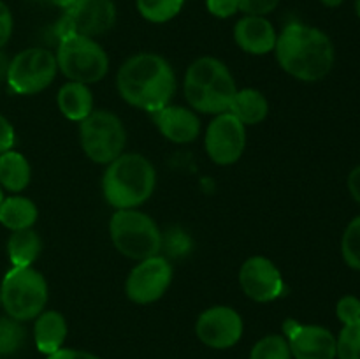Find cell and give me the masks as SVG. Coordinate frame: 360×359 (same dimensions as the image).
I'll return each mask as SVG.
<instances>
[{
	"label": "cell",
	"mask_w": 360,
	"mask_h": 359,
	"mask_svg": "<svg viewBox=\"0 0 360 359\" xmlns=\"http://www.w3.org/2000/svg\"><path fill=\"white\" fill-rule=\"evenodd\" d=\"M116 87L127 104L155 113L171 102L176 92V74L164 56L137 53L120 67Z\"/></svg>",
	"instance_id": "obj_1"
},
{
	"label": "cell",
	"mask_w": 360,
	"mask_h": 359,
	"mask_svg": "<svg viewBox=\"0 0 360 359\" xmlns=\"http://www.w3.org/2000/svg\"><path fill=\"white\" fill-rule=\"evenodd\" d=\"M274 53L285 73L309 83L323 80L334 65V46L329 35L302 23H290L281 30Z\"/></svg>",
	"instance_id": "obj_2"
},
{
	"label": "cell",
	"mask_w": 360,
	"mask_h": 359,
	"mask_svg": "<svg viewBox=\"0 0 360 359\" xmlns=\"http://www.w3.org/2000/svg\"><path fill=\"white\" fill-rule=\"evenodd\" d=\"M157 171L141 153H122L109 162L102 176V194L115 210H130L146 203L155 192Z\"/></svg>",
	"instance_id": "obj_3"
},
{
	"label": "cell",
	"mask_w": 360,
	"mask_h": 359,
	"mask_svg": "<svg viewBox=\"0 0 360 359\" xmlns=\"http://www.w3.org/2000/svg\"><path fill=\"white\" fill-rule=\"evenodd\" d=\"M183 92L192 109L206 115H221L231 108L238 87L221 60L202 56L186 69Z\"/></svg>",
	"instance_id": "obj_4"
},
{
	"label": "cell",
	"mask_w": 360,
	"mask_h": 359,
	"mask_svg": "<svg viewBox=\"0 0 360 359\" xmlns=\"http://www.w3.org/2000/svg\"><path fill=\"white\" fill-rule=\"evenodd\" d=\"M109 234L115 248L134 260L158 256L164 246V236L153 218L136 208L116 210L109 220Z\"/></svg>",
	"instance_id": "obj_5"
},
{
	"label": "cell",
	"mask_w": 360,
	"mask_h": 359,
	"mask_svg": "<svg viewBox=\"0 0 360 359\" xmlns=\"http://www.w3.org/2000/svg\"><path fill=\"white\" fill-rule=\"evenodd\" d=\"M0 299L7 315L20 320H32L44 312L48 303V284L41 271L32 266H14L4 277Z\"/></svg>",
	"instance_id": "obj_6"
},
{
	"label": "cell",
	"mask_w": 360,
	"mask_h": 359,
	"mask_svg": "<svg viewBox=\"0 0 360 359\" xmlns=\"http://www.w3.org/2000/svg\"><path fill=\"white\" fill-rule=\"evenodd\" d=\"M55 56L60 73L77 83H98L109 70L105 49L95 39L84 35H67L60 39Z\"/></svg>",
	"instance_id": "obj_7"
},
{
	"label": "cell",
	"mask_w": 360,
	"mask_h": 359,
	"mask_svg": "<svg viewBox=\"0 0 360 359\" xmlns=\"http://www.w3.org/2000/svg\"><path fill=\"white\" fill-rule=\"evenodd\" d=\"M79 139L83 151L97 164H109L123 153L127 132L123 122L111 111L94 109L79 122Z\"/></svg>",
	"instance_id": "obj_8"
},
{
	"label": "cell",
	"mask_w": 360,
	"mask_h": 359,
	"mask_svg": "<svg viewBox=\"0 0 360 359\" xmlns=\"http://www.w3.org/2000/svg\"><path fill=\"white\" fill-rule=\"evenodd\" d=\"M58 73L55 53L44 48H28L9 62L7 84L20 95H34L46 90Z\"/></svg>",
	"instance_id": "obj_9"
},
{
	"label": "cell",
	"mask_w": 360,
	"mask_h": 359,
	"mask_svg": "<svg viewBox=\"0 0 360 359\" xmlns=\"http://www.w3.org/2000/svg\"><path fill=\"white\" fill-rule=\"evenodd\" d=\"M116 23L112 0H69L60 21V39L67 35H84L95 39L111 30Z\"/></svg>",
	"instance_id": "obj_10"
},
{
	"label": "cell",
	"mask_w": 360,
	"mask_h": 359,
	"mask_svg": "<svg viewBox=\"0 0 360 359\" xmlns=\"http://www.w3.org/2000/svg\"><path fill=\"white\" fill-rule=\"evenodd\" d=\"M207 157L218 165H231L241 158L246 148V125L232 113L217 115L204 136Z\"/></svg>",
	"instance_id": "obj_11"
},
{
	"label": "cell",
	"mask_w": 360,
	"mask_h": 359,
	"mask_svg": "<svg viewBox=\"0 0 360 359\" xmlns=\"http://www.w3.org/2000/svg\"><path fill=\"white\" fill-rule=\"evenodd\" d=\"M172 282V266L160 253L139 260L129 273L125 282V292L130 301L137 305L155 303L167 292Z\"/></svg>",
	"instance_id": "obj_12"
},
{
	"label": "cell",
	"mask_w": 360,
	"mask_h": 359,
	"mask_svg": "<svg viewBox=\"0 0 360 359\" xmlns=\"http://www.w3.org/2000/svg\"><path fill=\"white\" fill-rule=\"evenodd\" d=\"M197 338L211 348H231L241 340L243 319L234 308L225 305L204 310L195 322Z\"/></svg>",
	"instance_id": "obj_13"
},
{
	"label": "cell",
	"mask_w": 360,
	"mask_h": 359,
	"mask_svg": "<svg viewBox=\"0 0 360 359\" xmlns=\"http://www.w3.org/2000/svg\"><path fill=\"white\" fill-rule=\"evenodd\" d=\"M243 292L257 303H271L285 291V282L276 264L264 256H253L239 270Z\"/></svg>",
	"instance_id": "obj_14"
},
{
	"label": "cell",
	"mask_w": 360,
	"mask_h": 359,
	"mask_svg": "<svg viewBox=\"0 0 360 359\" xmlns=\"http://www.w3.org/2000/svg\"><path fill=\"white\" fill-rule=\"evenodd\" d=\"M285 338L294 359H336V336L327 327L285 322Z\"/></svg>",
	"instance_id": "obj_15"
},
{
	"label": "cell",
	"mask_w": 360,
	"mask_h": 359,
	"mask_svg": "<svg viewBox=\"0 0 360 359\" xmlns=\"http://www.w3.org/2000/svg\"><path fill=\"white\" fill-rule=\"evenodd\" d=\"M151 115L162 136L172 143L186 144L199 137L200 120L192 108L169 104Z\"/></svg>",
	"instance_id": "obj_16"
},
{
	"label": "cell",
	"mask_w": 360,
	"mask_h": 359,
	"mask_svg": "<svg viewBox=\"0 0 360 359\" xmlns=\"http://www.w3.org/2000/svg\"><path fill=\"white\" fill-rule=\"evenodd\" d=\"M236 44L250 55H267L276 46V30L264 16H245L234 27Z\"/></svg>",
	"instance_id": "obj_17"
},
{
	"label": "cell",
	"mask_w": 360,
	"mask_h": 359,
	"mask_svg": "<svg viewBox=\"0 0 360 359\" xmlns=\"http://www.w3.org/2000/svg\"><path fill=\"white\" fill-rule=\"evenodd\" d=\"M67 320L56 310H46L35 317L34 326V340L39 352L46 355H51L53 352L60 351L63 347V341L67 338Z\"/></svg>",
	"instance_id": "obj_18"
},
{
	"label": "cell",
	"mask_w": 360,
	"mask_h": 359,
	"mask_svg": "<svg viewBox=\"0 0 360 359\" xmlns=\"http://www.w3.org/2000/svg\"><path fill=\"white\" fill-rule=\"evenodd\" d=\"M58 109L65 118L72 122H81L94 111V95L88 84L69 81L62 84V88L56 94Z\"/></svg>",
	"instance_id": "obj_19"
},
{
	"label": "cell",
	"mask_w": 360,
	"mask_h": 359,
	"mask_svg": "<svg viewBox=\"0 0 360 359\" xmlns=\"http://www.w3.org/2000/svg\"><path fill=\"white\" fill-rule=\"evenodd\" d=\"M229 113H232L243 125H257L269 115V102L257 88H243L236 92Z\"/></svg>",
	"instance_id": "obj_20"
},
{
	"label": "cell",
	"mask_w": 360,
	"mask_h": 359,
	"mask_svg": "<svg viewBox=\"0 0 360 359\" xmlns=\"http://www.w3.org/2000/svg\"><path fill=\"white\" fill-rule=\"evenodd\" d=\"M39 210L34 201L23 196H11L0 204V224L11 231L30 229L37 222Z\"/></svg>",
	"instance_id": "obj_21"
},
{
	"label": "cell",
	"mask_w": 360,
	"mask_h": 359,
	"mask_svg": "<svg viewBox=\"0 0 360 359\" xmlns=\"http://www.w3.org/2000/svg\"><path fill=\"white\" fill-rule=\"evenodd\" d=\"M32 169L20 151H6L0 155V185L9 192H21L28 187Z\"/></svg>",
	"instance_id": "obj_22"
},
{
	"label": "cell",
	"mask_w": 360,
	"mask_h": 359,
	"mask_svg": "<svg viewBox=\"0 0 360 359\" xmlns=\"http://www.w3.org/2000/svg\"><path fill=\"white\" fill-rule=\"evenodd\" d=\"M42 241L41 236L34 229H21V231H13L9 241H7V253L14 266L25 267L32 266L41 256Z\"/></svg>",
	"instance_id": "obj_23"
},
{
	"label": "cell",
	"mask_w": 360,
	"mask_h": 359,
	"mask_svg": "<svg viewBox=\"0 0 360 359\" xmlns=\"http://www.w3.org/2000/svg\"><path fill=\"white\" fill-rule=\"evenodd\" d=\"M137 11L151 23H165L179 14L185 0H136Z\"/></svg>",
	"instance_id": "obj_24"
},
{
	"label": "cell",
	"mask_w": 360,
	"mask_h": 359,
	"mask_svg": "<svg viewBox=\"0 0 360 359\" xmlns=\"http://www.w3.org/2000/svg\"><path fill=\"white\" fill-rule=\"evenodd\" d=\"M27 340V331L20 320L0 317V355H11L21 348Z\"/></svg>",
	"instance_id": "obj_25"
},
{
	"label": "cell",
	"mask_w": 360,
	"mask_h": 359,
	"mask_svg": "<svg viewBox=\"0 0 360 359\" xmlns=\"http://www.w3.org/2000/svg\"><path fill=\"white\" fill-rule=\"evenodd\" d=\"M250 359H292L287 338L281 334H267L253 345Z\"/></svg>",
	"instance_id": "obj_26"
},
{
	"label": "cell",
	"mask_w": 360,
	"mask_h": 359,
	"mask_svg": "<svg viewBox=\"0 0 360 359\" xmlns=\"http://www.w3.org/2000/svg\"><path fill=\"white\" fill-rule=\"evenodd\" d=\"M338 359H360V320L345 324L336 338Z\"/></svg>",
	"instance_id": "obj_27"
},
{
	"label": "cell",
	"mask_w": 360,
	"mask_h": 359,
	"mask_svg": "<svg viewBox=\"0 0 360 359\" xmlns=\"http://www.w3.org/2000/svg\"><path fill=\"white\" fill-rule=\"evenodd\" d=\"M341 253L352 270L360 271V215L348 224L341 239Z\"/></svg>",
	"instance_id": "obj_28"
},
{
	"label": "cell",
	"mask_w": 360,
	"mask_h": 359,
	"mask_svg": "<svg viewBox=\"0 0 360 359\" xmlns=\"http://www.w3.org/2000/svg\"><path fill=\"white\" fill-rule=\"evenodd\" d=\"M338 319L345 324H352L360 320V299L355 296H343L336 305Z\"/></svg>",
	"instance_id": "obj_29"
},
{
	"label": "cell",
	"mask_w": 360,
	"mask_h": 359,
	"mask_svg": "<svg viewBox=\"0 0 360 359\" xmlns=\"http://www.w3.org/2000/svg\"><path fill=\"white\" fill-rule=\"evenodd\" d=\"M280 0H239V11L246 16H266L278 7Z\"/></svg>",
	"instance_id": "obj_30"
},
{
	"label": "cell",
	"mask_w": 360,
	"mask_h": 359,
	"mask_svg": "<svg viewBox=\"0 0 360 359\" xmlns=\"http://www.w3.org/2000/svg\"><path fill=\"white\" fill-rule=\"evenodd\" d=\"M206 6L213 16L225 20V18H231L238 13L239 0H206Z\"/></svg>",
	"instance_id": "obj_31"
},
{
	"label": "cell",
	"mask_w": 360,
	"mask_h": 359,
	"mask_svg": "<svg viewBox=\"0 0 360 359\" xmlns=\"http://www.w3.org/2000/svg\"><path fill=\"white\" fill-rule=\"evenodd\" d=\"M13 34V14L9 7L0 0V48L7 44Z\"/></svg>",
	"instance_id": "obj_32"
},
{
	"label": "cell",
	"mask_w": 360,
	"mask_h": 359,
	"mask_svg": "<svg viewBox=\"0 0 360 359\" xmlns=\"http://www.w3.org/2000/svg\"><path fill=\"white\" fill-rule=\"evenodd\" d=\"M14 141H16V136H14L13 125L6 116L0 115V155L13 150Z\"/></svg>",
	"instance_id": "obj_33"
},
{
	"label": "cell",
	"mask_w": 360,
	"mask_h": 359,
	"mask_svg": "<svg viewBox=\"0 0 360 359\" xmlns=\"http://www.w3.org/2000/svg\"><path fill=\"white\" fill-rule=\"evenodd\" d=\"M48 359H101L98 355L91 354L88 351H77V348H60L48 355Z\"/></svg>",
	"instance_id": "obj_34"
},
{
	"label": "cell",
	"mask_w": 360,
	"mask_h": 359,
	"mask_svg": "<svg viewBox=\"0 0 360 359\" xmlns=\"http://www.w3.org/2000/svg\"><path fill=\"white\" fill-rule=\"evenodd\" d=\"M348 190H350L352 197L360 204V165L352 169V172L348 175Z\"/></svg>",
	"instance_id": "obj_35"
},
{
	"label": "cell",
	"mask_w": 360,
	"mask_h": 359,
	"mask_svg": "<svg viewBox=\"0 0 360 359\" xmlns=\"http://www.w3.org/2000/svg\"><path fill=\"white\" fill-rule=\"evenodd\" d=\"M9 62L11 60L0 51V84L7 80V69H9Z\"/></svg>",
	"instance_id": "obj_36"
},
{
	"label": "cell",
	"mask_w": 360,
	"mask_h": 359,
	"mask_svg": "<svg viewBox=\"0 0 360 359\" xmlns=\"http://www.w3.org/2000/svg\"><path fill=\"white\" fill-rule=\"evenodd\" d=\"M322 4L327 7H338L343 4V0H322Z\"/></svg>",
	"instance_id": "obj_37"
},
{
	"label": "cell",
	"mask_w": 360,
	"mask_h": 359,
	"mask_svg": "<svg viewBox=\"0 0 360 359\" xmlns=\"http://www.w3.org/2000/svg\"><path fill=\"white\" fill-rule=\"evenodd\" d=\"M355 11H357V16L360 18V0H357V2H355Z\"/></svg>",
	"instance_id": "obj_38"
},
{
	"label": "cell",
	"mask_w": 360,
	"mask_h": 359,
	"mask_svg": "<svg viewBox=\"0 0 360 359\" xmlns=\"http://www.w3.org/2000/svg\"><path fill=\"white\" fill-rule=\"evenodd\" d=\"M4 201V192H2V185H0V204H2Z\"/></svg>",
	"instance_id": "obj_39"
},
{
	"label": "cell",
	"mask_w": 360,
	"mask_h": 359,
	"mask_svg": "<svg viewBox=\"0 0 360 359\" xmlns=\"http://www.w3.org/2000/svg\"><path fill=\"white\" fill-rule=\"evenodd\" d=\"M0 305H2V299H0Z\"/></svg>",
	"instance_id": "obj_40"
}]
</instances>
